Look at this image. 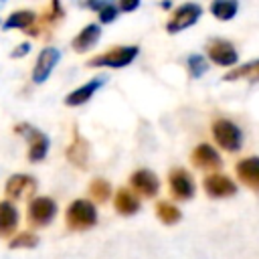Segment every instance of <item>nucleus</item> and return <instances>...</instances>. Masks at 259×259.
<instances>
[{
  "mask_svg": "<svg viewBox=\"0 0 259 259\" xmlns=\"http://www.w3.org/2000/svg\"><path fill=\"white\" fill-rule=\"evenodd\" d=\"M97 223V208L89 198H75L65 208V225L69 231H87Z\"/></svg>",
  "mask_w": 259,
  "mask_h": 259,
  "instance_id": "nucleus-1",
  "label": "nucleus"
},
{
  "mask_svg": "<svg viewBox=\"0 0 259 259\" xmlns=\"http://www.w3.org/2000/svg\"><path fill=\"white\" fill-rule=\"evenodd\" d=\"M140 55V47L138 45H119V47H111L105 53H97L87 61V67H107V69H121L127 67L136 61V57Z\"/></svg>",
  "mask_w": 259,
  "mask_h": 259,
  "instance_id": "nucleus-2",
  "label": "nucleus"
},
{
  "mask_svg": "<svg viewBox=\"0 0 259 259\" xmlns=\"http://www.w3.org/2000/svg\"><path fill=\"white\" fill-rule=\"evenodd\" d=\"M210 134H212L214 144L225 152H239L243 146L241 127L227 117H214L210 123Z\"/></svg>",
  "mask_w": 259,
  "mask_h": 259,
  "instance_id": "nucleus-3",
  "label": "nucleus"
},
{
  "mask_svg": "<svg viewBox=\"0 0 259 259\" xmlns=\"http://www.w3.org/2000/svg\"><path fill=\"white\" fill-rule=\"evenodd\" d=\"M14 132L20 134V136H26V140H28V152H26V156H28V160L32 164L45 160V156L49 154V146H51L49 136L45 132L36 130L34 125H30L26 121L24 123H16L14 125Z\"/></svg>",
  "mask_w": 259,
  "mask_h": 259,
  "instance_id": "nucleus-4",
  "label": "nucleus"
},
{
  "mask_svg": "<svg viewBox=\"0 0 259 259\" xmlns=\"http://www.w3.org/2000/svg\"><path fill=\"white\" fill-rule=\"evenodd\" d=\"M57 214V202L51 196H32L26 206V221L30 227H47Z\"/></svg>",
  "mask_w": 259,
  "mask_h": 259,
  "instance_id": "nucleus-5",
  "label": "nucleus"
},
{
  "mask_svg": "<svg viewBox=\"0 0 259 259\" xmlns=\"http://www.w3.org/2000/svg\"><path fill=\"white\" fill-rule=\"evenodd\" d=\"M202 16V6L196 2H184L178 8H174V12L170 14V18L166 20V30L170 34H176L184 28H190L192 24L198 22V18Z\"/></svg>",
  "mask_w": 259,
  "mask_h": 259,
  "instance_id": "nucleus-6",
  "label": "nucleus"
},
{
  "mask_svg": "<svg viewBox=\"0 0 259 259\" xmlns=\"http://www.w3.org/2000/svg\"><path fill=\"white\" fill-rule=\"evenodd\" d=\"M206 55L219 67H231L233 69L237 65V61H239V53H237L235 45L231 40L219 38V36H214V38H210L206 42Z\"/></svg>",
  "mask_w": 259,
  "mask_h": 259,
  "instance_id": "nucleus-7",
  "label": "nucleus"
},
{
  "mask_svg": "<svg viewBox=\"0 0 259 259\" xmlns=\"http://www.w3.org/2000/svg\"><path fill=\"white\" fill-rule=\"evenodd\" d=\"M168 186H170V192L176 200H190L194 196V180H192V174L186 170V168H172L168 172Z\"/></svg>",
  "mask_w": 259,
  "mask_h": 259,
  "instance_id": "nucleus-8",
  "label": "nucleus"
},
{
  "mask_svg": "<svg viewBox=\"0 0 259 259\" xmlns=\"http://www.w3.org/2000/svg\"><path fill=\"white\" fill-rule=\"evenodd\" d=\"M130 190L136 196L140 194V196L152 198L160 190V180H158L156 172H152L148 168H140V170H134L130 174Z\"/></svg>",
  "mask_w": 259,
  "mask_h": 259,
  "instance_id": "nucleus-9",
  "label": "nucleus"
},
{
  "mask_svg": "<svg viewBox=\"0 0 259 259\" xmlns=\"http://www.w3.org/2000/svg\"><path fill=\"white\" fill-rule=\"evenodd\" d=\"M59 59H61V51H59V49H55V47H45V49L38 53L36 61H34L32 73H30L32 83H36V85L45 83V81L51 77L53 69L57 67Z\"/></svg>",
  "mask_w": 259,
  "mask_h": 259,
  "instance_id": "nucleus-10",
  "label": "nucleus"
},
{
  "mask_svg": "<svg viewBox=\"0 0 259 259\" xmlns=\"http://www.w3.org/2000/svg\"><path fill=\"white\" fill-rule=\"evenodd\" d=\"M36 188H38V184H36L34 176H30V174H12L4 184V192H6L8 200L32 198Z\"/></svg>",
  "mask_w": 259,
  "mask_h": 259,
  "instance_id": "nucleus-11",
  "label": "nucleus"
},
{
  "mask_svg": "<svg viewBox=\"0 0 259 259\" xmlns=\"http://www.w3.org/2000/svg\"><path fill=\"white\" fill-rule=\"evenodd\" d=\"M202 188L210 198H229L237 194V184L233 182V178L227 174H217V172L204 176Z\"/></svg>",
  "mask_w": 259,
  "mask_h": 259,
  "instance_id": "nucleus-12",
  "label": "nucleus"
},
{
  "mask_svg": "<svg viewBox=\"0 0 259 259\" xmlns=\"http://www.w3.org/2000/svg\"><path fill=\"white\" fill-rule=\"evenodd\" d=\"M190 162H192L194 168L204 170V172H208V170H219V168L223 166V160H221L219 152L214 150V146H210V144H206V142L198 144V146L190 152Z\"/></svg>",
  "mask_w": 259,
  "mask_h": 259,
  "instance_id": "nucleus-13",
  "label": "nucleus"
},
{
  "mask_svg": "<svg viewBox=\"0 0 259 259\" xmlns=\"http://www.w3.org/2000/svg\"><path fill=\"white\" fill-rule=\"evenodd\" d=\"M63 16H65L63 4L57 2V0H53V2L40 12V16H36V22H34L26 32H28L30 36H40V32H45V30L53 28L57 22H61Z\"/></svg>",
  "mask_w": 259,
  "mask_h": 259,
  "instance_id": "nucleus-14",
  "label": "nucleus"
},
{
  "mask_svg": "<svg viewBox=\"0 0 259 259\" xmlns=\"http://www.w3.org/2000/svg\"><path fill=\"white\" fill-rule=\"evenodd\" d=\"M65 156H67V160H69L75 168H79V170H85V168H87V160H89V142L81 136V132H79L77 125L73 127V138H71V144H69L67 150H65Z\"/></svg>",
  "mask_w": 259,
  "mask_h": 259,
  "instance_id": "nucleus-15",
  "label": "nucleus"
},
{
  "mask_svg": "<svg viewBox=\"0 0 259 259\" xmlns=\"http://www.w3.org/2000/svg\"><path fill=\"white\" fill-rule=\"evenodd\" d=\"M235 174L247 188L259 192V156H247L241 158L235 164Z\"/></svg>",
  "mask_w": 259,
  "mask_h": 259,
  "instance_id": "nucleus-16",
  "label": "nucleus"
},
{
  "mask_svg": "<svg viewBox=\"0 0 259 259\" xmlns=\"http://www.w3.org/2000/svg\"><path fill=\"white\" fill-rule=\"evenodd\" d=\"M103 83H105V79H103V77H95V79H91V81L83 83L81 87H77V89H73L71 93H67V95H65V99H63V101H65V105H69V107H79V105L87 103V101L95 95V91L103 87Z\"/></svg>",
  "mask_w": 259,
  "mask_h": 259,
  "instance_id": "nucleus-17",
  "label": "nucleus"
},
{
  "mask_svg": "<svg viewBox=\"0 0 259 259\" xmlns=\"http://www.w3.org/2000/svg\"><path fill=\"white\" fill-rule=\"evenodd\" d=\"M18 221H20V214H18L16 204L8 198L0 200V239L12 237L16 233Z\"/></svg>",
  "mask_w": 259,
  "mask_h": 259,
  "instance_id": "nucleus-18",
  "label": "nucleus"
},
{
  "mask_svg": "<svg viewBox=\"0 0 259 259\" xmlns=\"http://www.w3.org/2000/svg\"><path fill=\"white\" fill-rule=\"evenodd\" d=\"M140 198L130 190V188H117L113 192V208L121 214V217H132L140 210Z\"/></svg>",
  "mask_w": 259,
  "mask_h": 259,
  "instance_id": "nucleus-19",
  "label": "nucleus"
},
{
  "mask_svg": "<svg viewBox=\"0 0 259 259\" xmlns=\"http://www.w3.org/2000/svg\"><path fill=\"white\" fill-rule=\"evenodd\" d=\"M99 36H101V26L95 24V22H89V24H85V26L77 32V36L71 40V47H73L77 53H85V51H89L91 47H95V42L99 40Z\"/></svg>",
  "mask_w": 259,
  "mask_h": 259,
  "instance_id": "nucleus-20",
  "label": "nucleus"
},
{
  "mask_svg": "<svg viewBox=\"0 0 259 259\" xmlns=\"http://www.w3.org/2000/svg\"><path fill=\"white\" fill-rule=\"evenodd\" d=\"M225 81H239V79H247V81H259V59L255 61H247L243 65H235L233 69H229L223 75Z\"/></svg>",
  "mask_w": 259,
  "mask_h": 259,
  "instance_id": "nucleus-21",
  "label": "nucleus"
},
{
  "mask_svg": "<svg viewBox=\"0 0 259 259\" xmlns=\"http://www.w3.org/2000/svg\"><path fill=\"white\" fill-rule=\"evenodd\" d=\"M34 22H36V14H34V10L20 8V10H14V12L8 14V18L2 22V28H6V30H10V28L28 30Z\"/></svg>",
  "mask_w": 259,
  "mask_h": 259,
  "instance_id": "nucleus-22",
  "label": "nucleus"
},
{
  "mask_svg": "<svg viewBox=\"0 0 259 259\" xmlns=\"http://www.w3.org/2000/svg\"><path fill=\"white\" fill-rule=\"evenodd\" d=\"M87 192L91 196V202L95 204V202H107L111 198V194H113V188H111L109 180H105V178H93L89 182V186H87Z\"/></svg>",
  "mask_w": 259,
  "mask_h": 259,
  "instance_id": "nucleus-23",
  "label": "nucleus"
},
{
  "mask_svg": "<svg viewBox=\"0 0 259 259\" xmlns=\"http://www.w3.org/2000/svg\"><path fill=\"white\" fill-rule=\"evenodd\" d=\"M156 217L164 225H176L182 219V210L170 200H158L156 202Z\"/></svg>",
  "mask_w": 259,
  "mask_h": 259,
  "instance_id": "nucleus-24",
  "label": "nucleus"
},
{
  "mask_svg": "<svg viewBox=\"0 0 259 259\" xmlns=\"http://www.w3.org/2000/svg\"><path fill=\"white\" fill-rule=\"evenodd\" d=\"M210 12H212V16L217 18V20H231L237 12H239V4L237 2H233V0H214L210 6Z\"/></svg>",
  "mask_w": 259,
  "mask_h": 259,
  "instance_id": "nucleus-25",
  "label": "nucleus"
},
{
  "mask_svg": "<svg viewBox=\"0 0 259 259\" xmlns=\"http://www.w3.org/2000/svg\"><path fill=\"white\" fill-rule=\"evenodd\" d=\"M38 243H40V239H38L36 233H32V231H22V233H16V235L8 241V247H10V249H34Z\"/></svg>",
  "mask_w": 259,
  "mask_h": 259,
  "instance_id": "nucleus-26",
  "label": "nucleus"
},
{
  "mask_svg": "<svg viewBox=\"0 0 259 259\" xmlns=\"http://www.w3.org/2000/svg\"><path fill=\"white\" fill-rule=\"evenodd\" d=\"M186 69H188L190 77L198 79V77H202L208 71V63H206V59L202 55H190L186 59Z\"/></svg>",
  "mask_w": 259,
  "mask_h": 259,
  "instance_id": "nucleus-27",
  "label": "nucleus"
},
{
  "mask_svg": "<svg viewBox=\"0 0 259 259\" xmlns=\"http://www.w3.org/2000/svg\"><path fill=\"white\" fill-rule=\"evenodd\" d=\"M117 4H111V2H103L101 4V8L97 10V16H99V22H103V24H109V22H113L115 18H117Z\"/></svg>",
  "mask_w": 259,
  "mask_h": 259,
  "instance_id": "nucleus-28",
  "label": "nucleus"
},
{
  "mask_svg": "<svg viewBox=\"0 0 259 259\" xmlns=\"http://www.w3.org/2000/svg\"><path fill=\"white\" fill-rule=\"evenodd\" d=\"M28 51H30V42H20V45L14 47V51L10 53V57L12 59H20V57L28 55Z\"/></svg>",
  "mask_w": 259,
  "mask_h": 259,
  "instance_id": "nucleus-29",
  "label": "nucleus"
},
{
  "mask_svg": "<svg viewBox=\"0 0 259 259\" xmlns=\"http://www.w3.org/2000/svg\"><path fill=\"white\" fill-rule=\"evenodd\" d=\"M140 6V0H121L119 4H117V10H121V12H132V10H136Z\"/></svg>",
  "mask_w": 259,
  "mask_h": 259,
  "instance_id": "nucleus-30",
  "label": "nucleus"
},
{
  "mask_svg": "<svg viewBox=\"0 0 259 259\" xmlns=\"http://www.w3.org/2000/svg\"><path fill=\"white\" fill-rule=\"evenodd\" d=\"M0 24H2V22H0Z\"/></svg>",
  "mask_w": 259,
  "mask_h": 259,
  "instance_id": "nucleus-31",
  "label": "nucleus"
}]
</instances>
